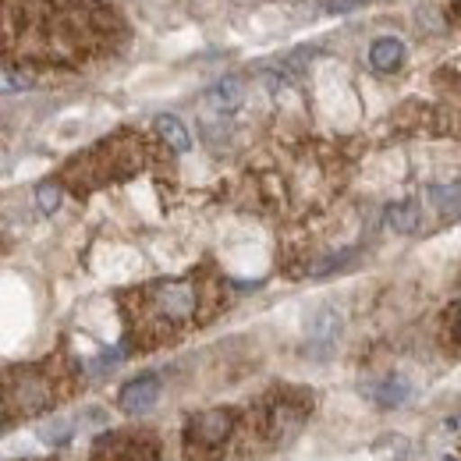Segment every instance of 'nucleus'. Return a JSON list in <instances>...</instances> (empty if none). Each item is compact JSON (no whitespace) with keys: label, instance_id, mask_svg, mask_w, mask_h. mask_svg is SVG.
Here are the masks:
<instances>
[{"label":"nucleus","instance_id":"7","mask_svg":"<svg viewBox=\"0 0 461 461\" xmlns=\"http://www.w3.org/2000/svg\"><path fill=\"white\" fill-rule=\"evenodd\" d=\"M160 402V380L157 376H135L124 391H121V408L128 411V415H146L153 404Z\"/></svg>","mask_w":461,"mask_h":461},{"label":"nucleus","instance_id":"13","mask_svg":"<svg viewBox=\"0 0 461 461\" xmlns=\"http://www.w3.org/2000/svg\"><path fill=\"white\" fill-rule=\"evenodd\" d=\"M429 199H433L440 210H458L461 206V181H455V185H433V188H429Z\"/></svg>","mask_w":461,"mask_h":461},{"label":"nucleus","instance_id":"8","mask_svg":"<svg viewBox=\"0 0 461 461\" xmlns=\"http://www.w3.org/2000/svg\"><path fill=\"white\" fill-rule=\"evenodd\" d=\"M241 104H245V86H241V78H221V82L206 93V107L217 117H230Z\"/></svg>","mask_w":461,"mask_h":461},{"label":"nucleus","instance_id":"11","mask_svg":"<svg viewBox=\"0 0 461 461\" xmlns=\"http://www.w3.org/2000/svg\"><path fill=\"white\" fill-rule=\"evenodd\" d=\"M373 398H376L380 408H398V404H404L411 398V384H408L404 376H387V380L373 391Z\"/></svg>","mask_w":461,"mask_h":461},{"label":"nucleus","instance_id":"10","mask_svg":"<svg viewBox=\"0 0 461 461\" xmlns=\"http://www.w3.org/2000/svg\"><path fill=\"white\" fill-rule=\"evenodd\" d=\"M157 131H160V139L171 146L174 153H188L192 149V131L185 128V121L181 117H174V114H160L157 121Z\"/></svg>","mask_w":461,"mask_h":461},{"label":"nucleus","instance_id":"6","mask_svg":"<svg viewBox=\"0 0 461 461\" xmlns=\"http://www.w3.org/2000/svg\"><path fill=\"white\" fill-rule=\"evenodd\" d=\"M341 327H345V320H341V312H338L334 305L316 309L312 320H309V330H305V334H309V348H312L316 355H327L330 348L338 345Z\"/></svg>","mask_w":461,"mask_h":461},{"label":"nucleus","instance_id":"4","mask_svg":"<svg viewBox=\"0 0 461 461\" xmlns=\"http://www.w3.org/2000/svg\"><path fill=\"white\" fill-rule=\"evenodd\" d=\"M241 419L230 408H213L192 415L185 426V461H221L238 433Z\"/></svg>","mask_w":461,"mask_h":461},{"label":"nucleus","instance_id":"12","mask_svg":"<svg viewBox=\"0 0 461 461\" xmlns=\"http://www.w3.org/2000/svg\"><path fill=\"white\" fill-rule=\"evenodd\" d=\"M387 224L394 230H402V234H411L422 224V213H419L415 203H394V206H387Z\"/></svg>","mask_w":461,"mask_h":461},{"label":"nucleus","instance_id":"1","mask_svg":"<svg viewBox=\"0 0 461 461\" xmlns=\"http://www.w3.org/2000/svg\"><path fill=\"white\" fill-rule=\"evenodd\" d=\"M93 11L86 0H4L0 47L22 64H71L93 43Z\"/></svg>","mask_w":461,"mask_h":461},{"label":"nucleus","instance_id":"2","mask_svg":"<svg viewBox=\"0 0 461 461\" xmlns=\"http://www.w3.org/2000/svg\"><path fill=\"white\" fill-rule=\"evenodd\" d=\"M64 398V376L50 362L36 366H14L0 373V408H4V426L25 422L32 415L50 411Z\"/></svg>","mask_w":461,"mask_h":461},{"label":"nucleus","instance_id":"5","mask_svg":"<svg viewBox=\"0 0 461 461\" xmlns=\"http://www.w3.org/2000/svg\"><path fill=\"white\" fill-rule=\"evenodd\" d=\"M93 461H160V440L149 433H104L93 444Z\"/></svg>","mask_w":461,"mask_h":461},{"label":"nucleus","instance_id":"14","mask_svg":"<svg viewBox=\"0 0 461 461\" xmlns=\"http://www.w3.org/2000/svg\"><path fill=\"white\" fill-rule=\"evenodd\" d=\"M36 203H40V210H43V213H54V210H58V203H60V192L54 188V185H43V188L36 192Z\"/></svg>","mask_w":461,"mask_h":461},{"label":"nucleus","instance_id":"9","mask_svg":"<svg viewBox=\"0 0 461 461\" xmlns=\"http://www.w3.org/2000/svg\"><path fill=\"white\" fill-rule=\"evenodd\" d=\"M369 64H373L376 71H384V75L398 71L404 64V43L398 36H380V40H373V47H369Z\"/></svg>","mask_w":461,"mask_h":461},{"label":"nucleus","instance_id":"16","mask_svg":"<svg viewBox=\"0 0 461 461\" xmlns=\"http://www.w3.org/2000/svg\"><path fill=\"white\" fill-rule=\"evenodd\" d=\"M458 338H461V320H458Z\"/></svg>","mask_w":461,"mask_h":461},{"label":"nucleus","instance_id":"3","mask_svg":"<svg viewBox=\"0 0 461 461\" xmlns=\"http://www.w3.org/2000/svg\"><path fill=\"white\" fill-rule=\"evenodd\" d=\"M139 327L146 334L181 330L199 312V285L195 281H157L139 291Z\"/></svg>","mask_w":461,"mask_h":461},{"label":"nucleus","instance_id":"15","mask_svg":"<svg viewBox=\"0 0 461 461\" xmlns=\"http://www.w3.org/2000/svg\"><path fill=\"white\" fill-rule=\"evenodd\" d=\"M366 0H323V7L330 11V14H348V11H355V7H362Z\"/></svg>","mask_w":461,"mask_h":461}]
</instances>
